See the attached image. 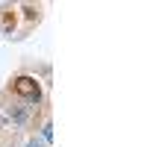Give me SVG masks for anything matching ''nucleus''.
<instances>
[{"label":"nucleus","instance_id":"obj_1","mask_svg":"<svg viewBox=\"0 0 147 147\" xmlns=\"http://www.w3.org/2000/svg\"><path fill=\"white\" fill-rule=\"evenodd\" d=\"M15 91L21 97H27V100H32V103L41 97V88H38V82H35L32 77H18L15 80Z\"/></svg>","mask_w":147,"mask_h":147},{"label":"nucleus","instance_id":"obj_2","mask_svg":"<svg viewBox=\"0 0 147 147\" xmlns=\"http://www.w3.org/2000/svg\"><path fill=\"white\" fill-rule=\"evenodd\" d=\"M27 147H41V144H35V141H30V144H27Z\"/></svg>","mask_w":147,"mask_h":147}]
</instances>
